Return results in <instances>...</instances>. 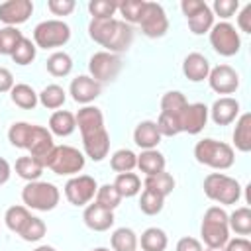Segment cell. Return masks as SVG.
Instances as JSON below:
<instances>
[{
    "label": "cell",
    "mask_w": 251,
    "mask_h": 251,
    "mask_svg": "<svg viewBox=\"0 0 251 251\" xmlns=\"http://www.w3.org/2000/svg\"><path fill=\"white\" fill-rule=\"evenodd\" d=\"M88 35L98 45L106 47L108 53H124L133 41V27L124 20H90Z\"/></svg>",
    "instance_id": "6da1fadb"
},
{
    "label": "cell",
    "mask_w": 251,
    "mask_h": 251,
    "mask_svg": "<svg viewBox=\"0 0 251 251\" xmlns=\"http://www.w3.org/2000/svg\"><path fill=\"white\" fill-rule=\"evenodd\" d=\"M194 157L200 165H206L216 171H226L235 163V151L229 143L206 137L194 145Z\"/></svg>",
    "instance_id": "7a4b0ae2"
},
{
    "label": "cell",
    "mask_w": 251,
    "mask_h": 251,
    "mask_svg": "<svg viewBox=\"0 0 251 251\" xmlns=\"http://www.w3.org/2000/svg\"><path fill=\"white\" fill-rule=\"evenodd\" d=\"M200 235L206 247H224L229 239V226H227V212L220 206H210L204 212Z\"/></svg>",
    "instance_id": "3957f363"
},
{
    "label": "cell",
    "mask_w": 251,
    "mask_h": 251,
    "mask_svg": "<svg viewBox=\"0 0 251 251\" xmlns=\"http://www.w3.org/2000/svg\"><path fill=\"white\" fill-rule=\"evenodd\" d=\"M202 188H204V194L210 200H214L218 204H224V206L237 204L239 198H241V190H243L241 184L235 178H231L224 173H210L204 178Z\"/></svg>",
    "instance_id": "277c9868"
},
{
    "label": "cell",
    "mask_w": 251,
    "mask_h": 251,
    "mask_svg": "<svg viewBox=\"0 0 251 251\" xmlns=\"http://www.w3.org/2000/svg\"><path fill=\"white\" fill-rule=\"evenodd\" d=\"M22 200H24L25 208H31L37 212H49V210L57 208V204L61 200V192L53 182L33 180L24 186Z\"/></svg>",
    "instance_id": "5b68a950"
},
{
    "label": "cell",
    "mask_w": 251,
    "mask_h": 251,
    "mask_svg": "<svg viewBox=\"0 0 251 251\" xmlns=\"http://www.w3.org/2000/svg\"><path fill=\"white\" fill-rule=\"evenodd\" d=\"M84 153L71 145H55L45 161V169H51L61 176H75L84 169Z\"/></svg>",
    "instance_id": "8992f818"
},
{
    "label": "cell",
    "mask_w": 251,
    "mask_h": 251,
    "mask_svg": "<svg viewBox=\"0 0 251 251\" xmlns=\"http://www.w3.org/2000/svg\"><path fill=\"white\" fill-rule=\"evenodd\" d=\"M71 39V27L63 20H45L33 29V43L39 49L63 47Z\"/></svg>",
    "instance_id": "52a82bcc"
},
{
    "label": "cell",
    "mask_w": 251,
    "mask_h": 251,
    "mask_svg": "<svg viewBox=\"0 0 251 251\" xmlns=\"http://www.w3.org/2000/svg\"><path fill=\"white\" fill-rule=\"evenodd\" d=\"M208 33H210V45L222 57H233L241 49L239 31L229 22H218V24H214Z\"/></svg>",
    "instance_id": "ba28073f"
},
{
    "label": "cell",
    "mask_w": 251,
    "mask_h": 251,
    "mask_svg": "<svg viewBox=\"0 0 251 251\" xmlns=\"http://www.w3.org/2000/svg\"><path fill=\"white\" fill-rule=\"evenodd\" d=\"M180 10L186 16L188 27L194 35H204L212 29L214 14H212V10L206 2H202V0H182Z\"/></svg>",
    "instance_id": "9c48e42d"
},
{
    "label": "cell",
    "mask_w": 251,
    "mask_h": 251,
    "mask_svg": "<svg viewBox=\"0 0 251 251\" xmlns=\"http://www.w3.org/2000/svg\"><path fill=\"white\" fill-rule=\"evenodd\" d=\"M122 71V59L116 53L98 51L88 61V73L96 82H112Z\"/></svg>",
    "instance_id": "30bf717a"
},
{
    "label": "cell",
    "mask_w": 251,
    "mask_h": 251,
    "mask_svg": "<svg viewBox=\"0 0 251 251\" xmlns=\"http://www.w3.org/2000/svg\"><path fill=\"white\" fill-rule=\"evenodd\" d=\"M98 184L90 175H75L65 184V196L73 206H88L96 196Z\"/></svg>",
    "instance_id": "8fae6325"
},
{
    "label": "cell",
    "mask_w": 251,
    "mask_h": 251,
    "mask_svg": "<svg viewBox=\"0 0 251 251\" xmlns=\"http://www.w3.org/2000/svg\"><path fill=\"white\" fill-rule=\"evenodd\" d=\"M139 25H141V31L147 37H151V39L163 37L169 31V18H167L163 6L157 4V2H147L145 10L141 14Z\"/></svg>",
    "instance_id": "7c38bea8"
},
{
    "label": "cell",
    "mask_w": 251,
    "mask_h": 251,
    "mask_svg": "<svg viewBox=\"0 0 251 251\" xmlns=\"http://www.w3.org/2000/svg\"><path fill=\"white\" fill-rule=\"evenodd\" d=\"M53 147H55V141H53L51 131L43 126L31 124L29 135H27V141H25V151L29 153V157L41 161L43 167H45V161H47L49 153L53 151Z\"/></svg>",
    "instance_id": "4fadbf2b"
},
{
    "label": "cell",
    "mask_w": 251,
    "mask_h": 251,
    "mask_svg": "<svg viewBox=\"0 0 251 251\" xmlns=\"http://www.w3.org/2000/svg\"><path fill=\"white\" fill-rule=\"evenodd\" d=\"M176 120H178L180 131L190 133V135H196V133H200L206 127V122H208V106L202 104V102L186 104L184 110L178 114Z\"/></svg>",
    "instance_id": "5bb4252c"
},
{
    "label": "cell",
    "mask_w": 251,
    "mask_h": 251,
    "mask_svg": "<svg viewBox=\"0 0 251 251\" xmlns=\"http://www.w3.org/2000/svg\"><path fill=\"white\" fill-rule=\"evenodd\" d=\"M208 84L218 94H233L239 88V75L229 65H218L208 73Z\"/></svg>",
    "instance_id": "9a60e30c"
},
{
    "label": "cell",
    "mask_w": 251,
    "mask_h": 251,
    "mask_svg": "<svg viewBox=\"0 0 251 251\" xmlns=\"http://www.w3.org/2000/svg\"><path fill=\"white\" fill-rule=\"evenodd\" d=\"M31 14H33L31 0H8L0 4V22H4L10 27L27 22Z\"/></svg>",
    "instance_id": "2e32d148"
},
{
    "label": "cell",
    "mask_w": 251,
    "mask_h": 251,
    "mask_svg": "<svg viewBox=\"0 0 251 251\" xmlns=\"http://www.w3.org/2000/svg\"><path fill=\"white\" fill-rule=\"evenodd\" d=\"M100 92H102V84L96 82L88 75H78L76 78L71 80V86H69V94L73 96V100L78 104H84V106H88L92 100H96L100 96Z\"/></svg>",
    "instance_id": "e0dca14e"
},
{
    "label": "cell",
    "mask_w": 251,
    "mask_h": 251,
    "mask_svg": "<svg viewBox=\"0 0 251 251\" xmlns=\"http://www.w3.org/2000/svg\"><path fill=\"white\" fill-rule=\"evenodd\" d=\"M208 116L216 126H229L239 116V102L231 96H222L208 108Z\"/></svg>",
    "instance_id": "ac0fdd59"
},
{
    "label": "cell",
    "mask_w": 251,
    "mask_h": 251,
    "mask_svg": "<svg viewBox=\"0 0 251 251\" xmlns=\"http://www.w3.org/2000/svg\"><path fill=\"white\" fill-rule=\"evenodd\" d=\"M82 220H84L86 227L92 231H108L114 226V210L102 208L100 204L92 202L84 208Z\"/></svg>",
    "instance_id": "d6986e66"
},
{
    "label": "cell",
    "mask_w": 251,
    "mask_h": 251,
    "mask_svg": "<svg viewBox=\"0 0 251 251\" xmlns=\"http://www.w3.org/2000/svg\"><path fill=\"white\" fill-rule=\"evenodd\" d=\"M82 147H84V155L90 157L92 161H102L104 157H108V151H110V135L104 129H98V131H92L88 135H82Z\"/></svg>",
    "instance_id": "ffe728a7"
},
{
    "label": "cell",
    "mask_w": 251,
    "mask_h": 251,
    "mask_svg": "<svg viewBox=\"0 0 251 251\" xmlns=\"http://www.w3.org/2000/svg\"><path fill=\"white\" fill-rule=\"evenodd\" d=\"M75 120H76V126L80 129V135H88L92 131H98V129H104V114L100 108L96 106H84L80 108L76 114H75Z\"/></svg>",
    "instance_id": "44dd1931"
},
{
    "label": "cell",
    "mask_w": 251,
    "mask_h": 251,
    "mask_svg": "<svg viewBox=\"0 0 251 251\" xmlns=\"http://www.w3.org/2000/svg\"><path fill=\"white\" fill-rule=\"evenodd\" d=\"M182 73L190 82H202L208 78L210 61L202 53H188L182 61Z\"/></svg>",
    "instance_id": "7402d4cb"
},
{
    "label": "cell",
    "mask_w": 251,
    "mask_h": 251,
    "mask_svg": "<svg viewBox=\"0 0 251 251\" xmlns=\"http://www.w3.org/2000/svg\"><path fill=\"white\" fill-rule=\"evenodd\" d=\"M133 141L137 147L145 149H157V145L161 143V133L157 129V124L153 120H143L135 126L133 129Z\"/></svg>",
    "instance_id": "603a6c76"
},
{
    "label": "cell",
    "mask_w": 251,
    "mask_h": 251,
    "mask_svg": "<svg viewBox=\"0 0 251 251\" xmlns=\"http://www.w3.org/2000/svg\"><path fill=\"white\" fill-rule=\"evenodd\" d=\"M76 129V120L73 112L67 110H55L49 118V131L51 135H59V137H69L73 131Z\"/></svg>",
    "instance_id": "cb8c5ba5"
},
{
    "label": "cell",
    "mask_w": 251,
    "mask_h": 251,
    "mask_svg": "<svg viewBox=\"0 0 251 251\" xmlns=\"http://www.w3.org/2000/svg\"><path fill=\"white\" fill-rule=\"evenodd\" d=\"M165 165H167L165 155L157 149H145V151H141V155H137V169L141 173H145L147 176L163 173Z\"/></svg>",
    "instance_id": "d4e9b609"
},
{
    "label": "cell",
    "mask_w": 251,
    "mask_h": 251,
    "mask_svg": "<svg viewBox=\"0 0 251 251\" xmlns=\"http://www.w3.org/2000/svg\"><path fill=\"white\" fill-rule=\"evenodd\" d=\"M233 145L237 151L247 153L251 151V114L245 112L237 118L235 129H233Z\"/></svg>",
    "instance_id": "484cf974"
},
{
    "label": "cell",
    "mask_w": 251,
    "mask_h": 251,
    "mask_svg": "<svg viewBox=\"0 0 251 251\" xmlns=\"http://www.w3.org/2000/svg\"><path fill=\"white\" fill-rule=\"evenodd\" d=\"M43 163L29 157V155H24V157H18L16 159V173L20 178L27 180V182H33V180H39V176L43 175Z\"/></svg>",
    "instance_id": "4316f807"
},
{
    "label": "cell",
    "mask_w": 251,
    "mask_h": 251,
    "mask_svg": "<svg viewBox=\"0 0 251 251\" xmlns=\"http://www.w3.org/2000/svg\"><path fill=\"white\" fill-rule=\"evenodd\" d=\"M137 241L141 251H165L169 245V237L161 227H147Z\"/></svg>",
    "instance_id": "83f0119b"
},
{
    "label": "cell",
    "mask_w": 251,
    "mask_h": 251,
    "mask_svg": "<svg viewBox=\"0 0 251 251\" xmlns=\"http://www.w3.org/2000/svg\"><path fill=\"white\" fill-rule=\"evenodd\" d=\"M10 98L22 110H33L39 104L37 92L29 84H24V82L22 84H14V88L10 90Z\"/></svg>",
    "instance_id": "f1b7e54d"
},
{
    "label": "cell",
    "mask_w": 251,
    "mask_h": 251,
    "mask_svg": "<svg viewBox=\"0 0 251 251\" xmlns=\"http://www.w3.org/2000/svg\"><path fill=\"white\" fill-rule=\"evenodd\" d=\"M37 98H39V104L43 108H47V110H59L65 104V100H67V92L59 84H47L37 94Z\"/></svg>",
    "instance_id": "f546056e"
},
{
    "label": "cell",
    "mask_w": 251,
    "mask_h": 251,
    "mask_svg": "<svg viewBox=\"0 0 251 251\" xmlns=\"http://www.w3.org/2000/svg\"><path fill=\"white\" fill-rule=\"evenodd\" d=\"M122 198H131L141 192V178L135 173H120L112 182Z\"/></svg>",
    "instance_id": "4dcf8cb0"
},
{
    "label": "cell",
    "mask_w": 251,
    "mask_h": 251,
    "mask_svg": "<svg viewBox=\"0 0 251 251\" xmlns=\"http://www.w3.org/2000/svg\"><path fill=\"white\" fill-rule=\"evenodd\" d=\"M143 186H145L147 190H153V192L161 194L163 198H167V196L173 192V188H175V178H173V175H171V173L163 171V173H157V175L145 176Z\"/></svg>",
    "instance_id": "1f68e13d"
},
{
    "label": "cell",
    "mask_w": 251,
    "mask_h": 251,
    "mask_svg": "<svg viewBox=\"0 0 251 251\" xmlns=\"http://www.w3.org/2000/svg\"><path fill=\"white\" fill-rule=\"evenodd\" d=\"M227 226L237 235H249L251 233V208L247 206L235 208L231 214H227Z\"/></svg>",
    "instance_id": "d6a6232c"
},
{
    "label": "cell",
    "mask_w": 251,
    "mask_h": 251,
    "mask_svg": "<svg viewBox=\"0 0 251 251\" xmlns=\"http://www.w3.org/2000/svg\"><path fill=\"white\" fill-rule=\"evenodd\" d=\"M110 243H112V249L114 251H137V235L131 227H118L114 229L112 237H110Z\"/></svg>",
    "instance_id": "836d02e7"
},
{
    "label": "cell",
    "mask_w": 251,
    "mask_h": 251,
    "mask_svg": "<svg viewBox=\"0 0 251 251\" xmlns=\"http://www.w3.org/2000/svg\"><path fill=\"white\" fill-rule=\"evenodd\" d=\"M45 67H47L49 75H53V76H67L73 71V59L65 51H55L47 57Z\"/></svg>",
    "instance_id": "e575fe53"
},
{
    "label": "cell",
    "mask_w": 251,
    "mask_h": 251,
    "mask_svg": "<svg viewBox=\"0 0 251 251\" xmlns=\"http://www.w3.org/2000/svg\"><path fill=\"white\" fill-rule=\"evenodd\" d=\"M110 167L112 171L120 173H131L137 167V155L131 149H118L112 157H110Z\"/></svg>",
    "instance_id": "d590c367"
},
{
    "label": "cell",
    "mask_w": 251,
    "mask_h": 251,
    "mask_svg": "<svg viewBox=\"0 0 251 251\" xmlns=\"http://www.w3.org/2000/svg\"><path fill=\"white\" fill-rule=\"evenodd\" d=\"M186 104H188V100H186V96H184L182 92H178V90H169V92H165L163 98H161V112L178 118V114L184 110Z\"/></svg>",
    "instance_id": "8d00e7d4"
},
{
    "label": "cell",
    "mask_w": 251,
    "mask_h": 251,
    "mask_svg": "<svg viewBox=\"0 0 251 251\" xmlns=\"http://www.w3.org/2000/svg\"><path fill=\"white\" fill-rule=\"evenodd\" d=\"M31 218L29 210L25 206H10L4 214V222H6V227L14 233H20V229L25 226V222Z\"/></svg>",
    "instance_id": "74e56055"
},
{
    "label": "cell",
    "mask_w": 251,
    "mask_h": 251,
    "mask_svg": "<svg viewBox=\"0 0 251 251\" xmlns=\"http://www.w3.org/2000/svg\"><path fill=\"white\" fill-rule=\"evenodd\" d=\"M145 4H147V0H124V2H118V12L124 16L126 24H129V25L139 24Z\"/></svg>",
    "instance_id": "f35d334b"
},
{
    "label": "cell",
    "mask_w": 251,
    "mask_h": 251,
    "mask_svg": "<svg viewBox=\"0 0 251 251\" xmlns=\"http://www.w3.org/2000/svg\"><path fill=\"white\" fill-rule=\"evenodd\" d=\"M45 233H47V226H45V222H43L41 218H37V216H31V218L25 222V226L20 229L18 235H20L24 241L33 243V241H39Z\"/></svg>",
    "instance_id": "ab89813d"
},
{
    "label": "cell",
    "mask_w": 251,
    "mask_h": 251,
    "mask_svg": "<svg viewBox=\"0 0 251 251\" xmlns=\"http://www.w3.org/2000/svg\"><path fill=\"white\" fill-rule=\"evenodd\" d=\"M94 202L100 204L102 208L116 210V208L120 206V202H122V196H120V192L116 190L114 184H102V186H98V190H96Z\"/></svg>",
    "instance_id": "60d3db41"
},
{
    "label": "cell",
    "mask_w": 251,
    "mask_h": 251,
    "mask_svg": "<svg viewBox=\"0 0 251 251\" xmlns=\"http://www.w3.org/2000/svg\"><path fill=\"white\" fill-rule=\"evenodd\" d=\"M163 206H165V198H163L161 194H157V192H153V190H147V188L141 192L139 210H141L143 214L155 216V214H159V212L163 210Z\"/></svg>",
    "instance_id": "b9f144b4"
},
{
    "label": "cell",
    "mask_w": 251,
    "mask_h": 251,
    "mask_svg": "<svg viewBox=\"0 0 251 251\" xmlns=\"http://www.w3.org/2000/svg\"><path fill=\"white\" fill-rule=\"evenodd\" d=\"M22 39H24V35L18 27H10V25L2 27L0 29V53L2 55H12Z\"/></svg>",
    "instance_id": "7bdbcfd3"
},
{
    "label": "cell",
    "mask_w": 251,
    "mask_h": 251,
    "mask_svg": "<svg viewBox=\"0 0 251 251\" xmlns=\"http://www.w3.org/2000/svg\"><path fill=\"white\" fill-rule=\"evenodd\" d=\"M88 12L92 20H110L118 12V2L112 0H90L88 2Z\"/></svg>",
    "instance_id": "ee69618b"
},
{
    "label": "cell",
    "mask_w": 251,
    "mask_h": 251,
    "mask_svg": "<svg viewBox=\"0 0 251 251\" xmlns=\"http://www.w3.org/2000/svg\"><path fill=\"white\" fill-rule=\"evenodd\" d=\"M35 53H37V47H35V43L31 41V39H27V37H24L20 43H18V47L14 49V53L10 55L12 59H14V63H18V65H29L33 59H35Z\"/></svg>",
    "instance_id": "f6af8a7d"
},
{
    "label": "cell",
    "mask_w": 251,
    "mask_h": 251,
    "mask_svg": "<svg viewBox=\"0 0 251 251\" xmlns=\"http://www.w3.org/2000/svg\"><path fill=\"white\" fill-rule=\"evenodd\" d=\"M29 127H31V124H27V122H14L8 129V141L18 149H25Z\"/></svg>",
    "instance_id": "bcb514c9"
},
{
    "label": "cell",
    "mask_w": 251,
    "mask_h": 251,
    "mask_svg": "<svg viewBox=\"0 0 251 251\" xmlns=\"http://www.w3.org/2000/svg\"><path fill=\"white\" fill-rule=\"evenodd\" d=\"M157 129H159V133H161V137L165 135V137H173V135H178L180 133V126H178V120H176V116H171V114H159V118H157Z\"/></svg>",
    "instance_id": "7dc6e473"
},
{
    "label": "cell",
    "mask_w": 251,
    "mask_h": 251,
    "mask_svg": "<svg viewBox=\"0 0 251 251\" xmlns=\"http://www.w3.org/2000/svg\"><path fill=\"white\" fill-rule=\"evenodd\" d=\"M210 10H212L214 16H220L226 22L227 18H231L239 10V2L237 0H216Z\"/></svg>",
    "instance_id": "c3c4849f"
},
{
    "label": "cell",
    "mask_w": 251,
    "mask_h": 251,
    "mask_svg": "<svg viewBox=\"0 0 251 251\" xmlns=\"http://www.w3.org/2000/svg\"><path fill=\"white\" fill-rule=\"evenodd\" d=\"M76 2L75 0H47V8L55 16H69L75 10Z\"/></svg>",
    "instance_id": "681fc988"
},
{
    "label": "cell",
    "mask_w": 251,
    "mask_h": 251,
    "mask_svg": "<svg viewBox=\"0 0 251 251\" xmlns=\"http://www.w3.org/2000/svg\"><path fill=\"white\" fill-rule=\"evenodd\" d=\"M237 27L243 33H251V4H245L237 16Z\"/></svg>",
    "instance_id": "f907efd6"
},
{
    "label": "cell",
    "mask_w": 251,
    "mask_h": 251,
    "mask_svg": "<svg viewBox=\"0 0 251 251\" xmlns=\"http://www.w3.org/2000/svg\"><path fill=\"white\" fill-rule=\"evenodd\" d=\"M176 251H204V247L196 237H180L176 243Z\"/></svg>",
    "instance_id": "816d5d0a"
},
{
    "label": "cell",
    "mask_w": 251,
    "mask_h": 251,
    "mask_svg": "<svg viewBox=\"0 0 251 251\" xmlns=\"http://www.w3.org/2000/svg\"><path fill=\"white\" fill-rule=\"evenodd\" d=\"M226 251H251V241L247 237H235V239H227V243L224 245Z\"/></svg>",
    "instance_id": "f5cc1de1"
},
{
    "label": "cell",
    "mask_w": 251,
    "mask_h": 251,
    "mask_svg": "<svg viewBox=\"0 0 251 251\" xmlns=\"http://www.w3.org/2000/svg\"><path fill=\"white\" fill-rule=\"evenodd\" d=\"M14 75L10 73V69L0 67V92H10L14 88Z\"/></svg>",
    "instance_id": "db71d44e"
},
{
    "label": "cell",
    "mask_w": 251,
    "mask_h": 251,
    "mask_svg": "<svg viewBox=\"0 0 251 251\" xmlns=\"http://www.w3.org/2000/svg\"><path fill=\"white\" fill-rule=\"evenodd\" d=\"M10 175H12V167H10V163H8L4 157H0V186L6 184V182L10 180Z\"/></svg>",
    "instance_id": "11a10c76"
},
{
    "label": "cell",
    "mask_w": 251,
    "mask_h": 251,
    "mask_svg": "<svg viewBox=\"0 0 251 251\" xmlns=\"http://www.w3.org/2000/svg\"><path fill=\"white\" fill-rule=\"evenodd\" d=\"M33 251H57V249L51 247V245H39V247H35Z\"/></svg>",
    "instance_id": "9f6ffc18"
},
{
    "label": "cell",
    "mask_w": 251,
    "mask_h": 251,
    "mask_svg": "<svg viewBox=\"0 0 251 251\" xmlns=\"http://www.w3.org/2000/svg\"><path fill=\"white\" fill-rule=\"evenodd\" d=\"M206 251H226L224 247H206Z\"/></svg>",
    "instance_id": "6f0895ef"
},
{
    "label": "cell",
    "mask_w": 251,
    "mask_h": 251,
    "mask_svg": "<svg viewBox=\"0 0 251 251\" xmlns=\"http://www.w3.org/2000/svg\"><path fill=\"white\" fill-rule=\"evenodd\" d=\"M92 251H110V249H108V247H94Z\"/></svg>",
    "instance_id": "680465c9"
}]
</instances>
